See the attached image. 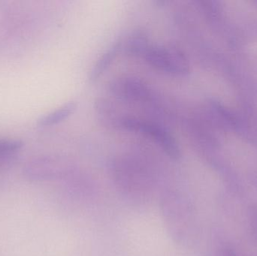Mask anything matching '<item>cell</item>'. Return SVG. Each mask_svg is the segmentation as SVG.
<instances>
[{"label": "cell", "instance_id": "cell-1", "mask_svg": "<svg viewBox=\"0 0 257 256\" xmlns=\"http://www.w3.org/2000/svg\"><path fill=\"white\" fill-rule=\"evenodd\" d=\"M111 180L117 192L132 204H146L159 189L158 175L145 161L120 157L111 165Z\"/></svg>", "mask_w": 257, "mask_h": 256}, {"label": "cell", "instance_id": "cell-2", "mask_svg": "<svg viewBox=\"0 0 257 256\" xmlns=\"http://www.w3.org/2000/svg\"><path fill=\"white\" fill-rule=\"evenodd\" d=\"M159 206L169 237L178 246H188L194 232V214L187 195L175 186H162Z\"/></svg>", "mask_w": 257, "mask_h": 256}, {"label": "cell", "instance_id": "cell-3", "mask_svg": "<svg viewBox=\"0 0 257 256\" xmlns=\"http://www.w3.org/2000/svg\"><path fill=\"white\" fill-rule=\"evenodd\" d=\"M23 172L30 181L69 180L70 183L80 174L71 164L56 156L34 158L26 164Z\"/></svg>", "mask_w": 257, "mask_h": 256}, {"label": "cell", "instance_id": "cell-4", "mask_svg": "<svg viewBox=\"0 0 257 256\" xmlns=\"http://www.w3.org/2000/svg\"><path fill=\"white\" fill-rule=\"evenodd\" d=\"M118 127L131 132H140L149 136L161 147L169 157L178 160L181 157V150L176 140L163 125L150 120L134 117L122 116Z\"/></svg>", "mask_w": 257, "mask_h": 256}, {"label": "cell", "instance_id": "cell-5", "mask_svg": "<svg viewBox=\"0 0 257 256\" xmlns=\"http://www.w3.org/2000/svg\"><path fill=\"white\" fill-rule=\"evenodd\" d=\"M144 58L150 66L169 75L184 76L190 72L187 56L175 45H151Z\"/></svg>", "mask_w": 257, "mask_h": 256}, {"label": "cell", "instance_id": "cell-6", "mask_svg": "<svg viewBox=\"0 0 257 256\" xmlns=\"http://www.w3.org/2000/svg\"><path fill=\"white\" fill-rule=\"evenodd\" d=\"M111 93L120 100L155 105L156 96L151 87L140 78L130 75L117 77L110 82Z\"/></svg>", "mask_w": 257, "mask_h": 256}, {"label": "cell", "instance_id": "cell-7", "mask_svg": "<svg viewBox=\"0 0 257 256\" xmlns=\"http://www.w3.org/2000/svg\"><path fill=\"white\" fill-rule=\"evenodd\" d=\"M120 48H121V43L120 42H117L113 44L104 52V54H102L90 71V75H89V81L90 83L96 82L106 72L107 69L110 67L111 63L114 62V59L117 57Z\"/></svg>", "mask_w": 257, "mask_h": 256}, {"label": "cell", "instance_id": "cell-8", "mask_svg": "<svg viewBox=\"0 0 257 256\" xmlns=\"http://www.w3.org/2000/svg\"><path fill=\"white\" fill-rule=\"evenodd\" d=\"M78 108V102L75 101L67 102L57 109L42 116L38 120L37 125L40 127H48L54 126L72 115Z\"/></svg>", "mask_w": 257, "mask_h": 256}, {"label": "cell", "instance_id": "cell-9", "mask_svg": "<svg viewBox=\"0 0 257 256\" xmlns=\"http://www.w3.org/2000/svg\"><path fill=\"white\" fill-rule=\"evenodd\" d=\"M151 45L148 36L141 30L134 32L126 39L124 45V51L133 57H144Z\"/></svg>", "mask_w": 257, "mask_h": 256}, {"label": "cell", "instance_id": "cell-10", "mask_svg": "<svg viewBox=\"0 0 257 256\" xmlns=\"http://www.w3.org/2000/svg\"><path fill=\"white\" fill-rule=\"evenodd\" d=\"M20 140L0 139V161L5 160L16 154L24 147Z\"/></svg>", "mask_w": 257, "mask_h": 256}, {"label": "cell", "instance_id": "cell-11", "mask_svg": "<svg viewBox=\"0 0 257 256\" xmlns=\"http://www.w3.org/2000/svg\"><path fill=\"white\" fill-rule=\"evenodd\" d=\"M220 256H238L235 253V252L232 250H226L223 251L222 253L220 254Z\"/></svg>", "mask_w": 257, "mask_h": 256}]
</instances>
